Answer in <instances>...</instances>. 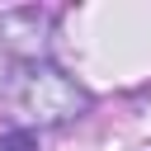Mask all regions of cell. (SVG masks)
<instances>
[]
</instances>
